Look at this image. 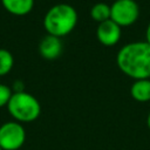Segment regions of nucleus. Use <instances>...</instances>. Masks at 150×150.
<instances>
[{"mask_svg": "<svg viewBox=\"0 0 150 150\" xmlns=\"http://www.w3.org/2000/svg\"><path fill=\"white\" fill-rule=\"evenodd\" d=\"M116 63L122 73L135 81L150 79V45L145 41L124 45L116 55Z\"/></svg>", "mask_w": 150, "mask_h": 150, "instance_id": "1", "label": "nucleus"}, {"mask_svg": "<svg viewBox=\"0 0 150 150\" xmlns=\"http://www.w3.org/2000/svg\"><path fill=\"white\" fill-rule=\"evenodd\" d=\"M77 23V12L68 4L50 7L43 18V27L49 35L62 38L68 35Z\"/></svg>", "mask_w": 150, "mask_h": 150, "instance_id": "2", "label": "nucleus"}, {"mask_svg": "<svg viewBox=\"0 0 150 150\" xmlns=\"http://www.w3.org/2000/svg\"><path fill=\"white\" fill-rule=\"evenodd\" d=\"M7 109L11 116L19 123L33 122L41 114V105L38 98L26 91L13 93Z\"/></svg>", "mask_w": 150, "mask_h": 150, "instance_id": "3", "label": "nucleus"}, {"mask_svg": "<svg viewBox=\"0 0 150 150\" xmlns=\"http://www.w3.org/2000/svg\"><path fill=\"white\" fill-rule=\"evenodd\" d=\"M138 16L139 7L135 0H115L110 6V19L121 27L135 23Z\"/></svg>", "mask_w": 150, "mask_h": 150, "instance_id": "4", "label": "nucleus"}, {"mask_svg": "<svg viewBox=\"0 0 150 150\" xmlns=\"http://www.w3.org/2000/svg\"><path fill=\"white\" fill-rule=\"evenodd\" d=\"M26 141V130L16 121L0 125V148L2 150H19Z\"/></svg>", "mask_w": 150, "mask_h": 150, "instance_id": "5", "label": "nucleus"}, {"mask_svg": "<svg viewBox=\"0 0 150 150\" xmlns=\"http://www.w3.org/2000/svg\"><path fill=\"white\" fill-rule=\"evenodd\" d=\"M121 34H122L121 26H118L111 19L98 23L97 29H96L97 40L103 46H108V47L115 46L120 41Z\"/></svg>", "mask_w": 150, "mask_h": 150, "instance_id": "6", "label": "nucleus"}, {"mask_svg": "<svg viewBox=\"0 0 150 150\" xmlns=\"http://www.w3.org/2000/svg\"><path fill=\"white\" fill-rule=\"evenodd\" d=\"M40 55L46 60H55L62 53V41L60 38L47 34L39 43Z\"/></svg>", "mask_w": 150, "mask_h": 150, "instance_id": "7", "label": "nucleus"}, {"mask_svg": "<svg viewBox=\"0 0 150 150\" xmlns=\"http://www.w3.org/2000/svg\"><path fill=\"white\" fill-rule=\"evenodd\" d=\"M5 9L14 15H26L34 7V0H1Z\"/></svg>", "mask_w": 150, "mask_h": 150, "instance_id": "8", "label": "nucleus"}, {"mask_svg": "<svg viewBox=\"0 0 150 150\" xmlns=\"http://www.w3.org/2000/svg\"><path fill=\"white\" fill-rule=\"evenodd\" d=\"M130 94L132 98L137 102L150 101V79L136 80L131 84Z\"/></svg>", "mask_w": 150, "mask_h": 150, "instance_id": "9", "label": "nucleus"}, {"mask_svg": "<svg viewBox=\"0 0 150 150\" xmlns=\"http://www.w3.org/2000/svg\"><path fill=\"white\" fill-rule=\"evenodd\" d=\"M90 16L93 20L97 21L98 23L109 20L110 19V6L104 2L95 4L90 9Z\"/></svg>", "mask_w": 150, "mask_h": 150, "instance_id": "10", "label": "nucleus"}, {"mask_svg": "<svg viewBox=\"0 0 150 150\" xmlns=\"http://www.w3.org/2000/svg\"><path fill=\"white\" fill-rule=\"evenodd\" d=\"M14 66V57L7 49L0 48V76L7 75Z\"/></svg>", "mask_w": 150, "mask_h": 150, "instance_id": "11", "label": "nucleus"}, {"mask_svg": "<svg viewBox=\"0 0 150 150\" xmlns=\"http://www.w3.org/2000/svg\"><path fill=\"white\" fill-rule=\"evenodd\" d=\"M12 95H13V91L8 86L0 84V108H2L5 105L7 107Z\"/></svg>", "mask_w": 150, "mask_h": 150, "instance_id": "12", "label": "nucleus"}, {"mask_svg": "<svg viewBox=\"0 0 150 150\" xmlns=\"http://www.w3.org/2000/svg\"><path fill=\"white\" fill-rule=\"evenodd\" d=\"M13 89H14V93H20V91H25L23 90V83L21 81H15L13 83Z\"/></svg>", "mask_w": 150, "mask_h": 150, "instance_id": "13", "label": "nucleus"}, {"mask_svg": "<svg viewBox=\"0 0 150 150\" xmlns=\"http://www.w3.org/2000/svg\"><path fill=\"white\" fill-rule=\"evenodd\" d=\"M145 42H148L150 45V23L148 25L146 30H145Z\"/></svg>", "mask_w": 150, "mask_h": 150, "instance_id": "14", "label": "nucleus"}, {"mask_svg": "<svg viewBox=\"0 0 150 150\" xmlns=\"http://www.w3.org/2000/svg\"><path fill=\"white\" fill-rule=\"evenodd\" d=\"M146 124H148V128L150 129V112H149V115L146 117Z\"/></svg>", "mask_w": 150, "mask_h": 150, "instance_id": "15", "label": "nucleus"}, {"mask_svg": "<svg viewBox=\"0 0 150 150\" xmlns=\"http://www.w3.org/2000/svg\"><path fill=\"white\" fill-rule=\"evenodd\" d=\"M0 150H2V149H1V148H0Z\"/></svg>", "mask_w": 150, "mask_h": 150, "instance_id": "16", "label": "nucleus"}]
</instances>
